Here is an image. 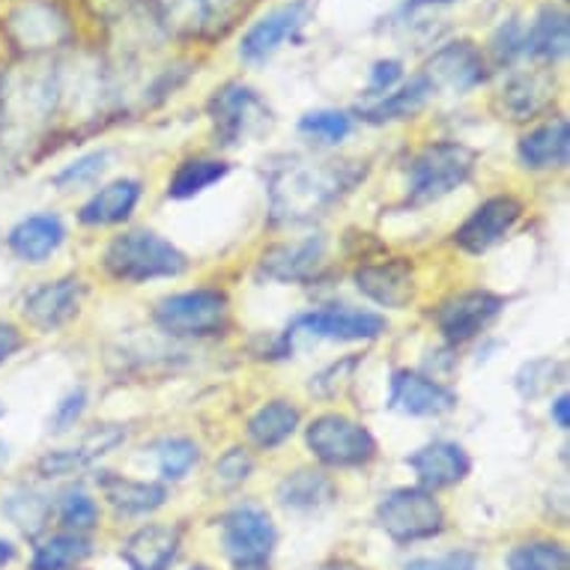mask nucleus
Masks as SVG:
<instances>
[{
	"mask_svg": "<svg viewBox=\"0 0 570 570\" xmlns=\"http://www.w3.org/2000/svg\"><path fill=\"white\" fill-rule=\"evenodd\" d=\"M365 165L355 161H293L269 177L272 225H302L344 200L362 179Z\"/></svg>",
	"mask_w": 570,
	"mask_h": 570,
	"instance_id": "obj_1",
	"label": "nucleus"
},
{
	"mask_svg": "<svg viewBox=\"0 0 570 570\" xmlns=\"http://www.w3.org/2000/svg\"><path fill=\"white\" fill-rule=\"evenodd\" d=\"M105 272L122 284H147L159 278H179L188 269V257L156 230H126L114 236L102 254Z\"/></svg>",
	"mask_w": 570,
	"mask_h": 570,
	"instance_id": "obj_2",
	"label": "nucleus"
},
{
	"mask_svg": "<svg viewBox=\"0 0 570 570\" xmlns=\"http://www.w3.org/2000/svg\"><path fill=\"white\" fill-rule=\"evenodd\" d=\"M478 168V153L460 140H436L419 150L406 165V204L431 206L460 186H466Z\"/></svg>",
	"mask_w": 570,
	"mask_h": 570,
	"instance_id": "obj_3",
	"label": "nucleus"
},
{
	"mask_svg": "<svg viewBox=\"0 0 570 570\" xmlns=\"http://www.w3.org/2000/svg\"><path fill=\"white\" fill-rule=\"evenodd\" d=\"M153 323L170 337L204 341L225 335L230 326V302L222 291H186L165 296L153 311Z\"/></svg>",
	"mask_w": 570,
	"mask_h": 570,
	"instance_id": "obj_4",
	"label": "nucleus"
},
{
	"mask_svg": "<svg viewBox=\"0 0 570 570\" xmlns=\"http://www.w3.org/2000/svg\"><path fill=\"white\" fill-rule=\"evenodd\" d=\"M305 445L323 466L358 469L376 458L374 433L341 412L317 415L305 428Z\"/></svg>",
	"mask_w": 570,
	"mask_h": 570,
	"instance_id": "obj_5",
	"label": "nucleus"
},
{
	"mask_svg": "<svg viewBox=\"0 0 570 570\" xmlns=\"http://www.w3.org/2000/svg\"><path fill=\"white\" fill-rule=\"evenodd\" d=\"M376 523L392 541L412 543L428 541L442 532L445 511L436 495L424 487H397L376 505Z\"/></svg>",
	"mask_w": 570,
	"mask_h": 570,
	"instance_id": "obj_6",
	"label": "nucleus"
},
{
	"mask_svg": "<svg viewBox=\"0 0 570 570\" xmlns=\"http://www.w3.org/2000/svg\"><path fill=\"white\" fill-rule=\"evenodd\" d=\"M222 543L234 570H266L275 550V525L257 505H239L222 520Z\"/></svg>",
	"mask_w": 570,
	"mask_h": 570,
	"instance_id": "obj_7",
	"label": "nucleus"
},
{
	"mask_svg": "<svg viewBox=\"0 0 570 570\" xmlns=\"http://www.w3.org/2000/svg\"><path fill=\"white\" fill-rule=\"evenodd\" d=\"M389 332V320L376 311L362 308H320L299 314L293 320L284 337L296 341L299 335L314 337V341H337V344H350V341H376Z\"/></svg>",
	"mask_w": 570,
	"mask_h": 570,
	"instance_id": "obj_8",
	"label": "nucleus"
},
{
	"mask_svg": "<svg viewBox=\"0 0 570 570\" xmlns=\"http://www.w3.org/2000/svg\"><path fill=\"white\" fill-rule=\"evenodd\" d=\"M209 117L216 126V138L222 147H236L245 138L269 126L272 111L263 102L257 90L245 85H225L213 99H209Z\"/></svg>",
	"mask_w": 570,
	"mask_h": 570,
	"instance_id": "obj_9",
	"label": "nucleus"
},
{
	"mask_svg": "<svg viewBox=\"0 0 570 570\" xmlns=\"http://www.w3.org/2000/svg\"><path fill=\"white\" fill-rule=\"evenodd\" d=\"M385 406L397 415H410V419H440V415L458 410V394L433 376L410 371V367H397L389 380Z\"/></svg>",
	"mask_w": 570,
	"mask_h": 570,
	"instance_id": "obj_10",
	"label": "nucleus"
},
{
	"mask_svg": "<svg viewBox=\"0 0 570 570\" xmlns=\"http://www.w3.org/2000/svg\"><path fill=\"white\" fill-rule=\"evenodd\" d=\"M505 299L493 291H466L436 308V326L449 344H466L502 317Z\"/></svg>",
	"mask_w": 570,
	"mask_h": 570,
	"instance_id": "obj_11",
	"label": "nucleus"
},
{
	"mask_svg": "<svg viewBox=\"0 0 570 570\" xmlns=\"http://www.w3.org/2000/svg\"><path fill=\"white\" fill-rule=\"evenodd\" d=\"M523 218V204L514 195H493L475 206V213L454 230V245L466 254H484L499 245L517 222Z\"/></svg>",
	"mask_w": 570,
	"mask_h": 570,
	"instance_id": "obj_12",
	"label": "nucleus"
},
{
	"mask_svg": "<svg viewBox=\"0 0 570 570\" xmlns=\"http://www.w3.org/2000/svg\"><path fill=\"white\" fill-rule=\"evenodd\" d=\"M433 87V94H469L487 81V60L478 51L475 42L458 39L442 46L436 55L428 60V69L421 72Z\"/></svg>",
	"mask_w": 570,
	"mask_h": 570,
	"instance_id": "obj_13",
	"label": "nucleus"
},
{
	"mask_svg": "<svg viewBox=\"0 0 570 570\" xmlns=\"http://www.w3.org/2000/svg\"><path fill=\"white\" fill-rule=\"evenodd\" d=\"M85 296L87 284L76 275L46 281V284H39L37 291H30L24 296L21 314L39 332H57V328H63L66 323H72L78 317Z\"/></svg>",
	"mask_w": 570,
	"mask_h": 570,
	"instance_id": "obj_14",
	"label": "nucleus"
},
{
	"mask_svg": "<svg viewBox=\"0 0 570 570\" xmlns=\"http://www.w3.org/2000/svg\"><path fill=\"white\" fill-rule=\"evenodd\" d=\"M355 291L376 302L380 308H406L415 299V269L406 257L383 263H365L353 272Z\"/></svg>",
	"mask_w": 570,
	"mask_h": 570,
	"instance_id": "obj_15",
	"label": "nucleus"
},
{
	"mask_svg": "<svg viewBox=\"0 0 570 570\" xmlns=\"http://www.w3.org/2000/svg\"><path fill=\"white\" fill-rule=\"evenodd\" d=\"M305 21H308V3L305 0H293V3L278 7V10L266 12L261 21H254L252 28L245 30L243 42H239V57L245 63L269 60L287 39H293L305 28Z\"/></svg>",
	"mask_w": 570,
	"mask_h": 570,
	"instance_id": "obj_16",
	"label": "nucleus"
},
{
	"mask_svg": "<svg viewBox=\"0 0 570 570\" xmlns=\"http://www.w3.org/2000/svg\"><path fill=\"white\" fill-rule=\"evenodd\" d=\"M326 257V236H305L293 243H278L266 248L261 257V275L278 284H302L317 275Z\"/></svg>",
	"mask_w": 570,
	"mask_h": 570,
	"instance_id": "obj_17",
	"label": "nucleus"
},
{
	"mask_svg": "<svg viewBox=\"0 0 570 570\" xmlns=\"http://www.w3.org/2000/svg\"><path fill=\"white\" fill-rule=\"evenodd\" d=\"M406 466L415 472L419 487L433 493V490L460 484L472 472V460H469L466 449L458 445V442L436 440L412 451L410 458H406Z\"/></svg>",
	"mask_w": 570,
	"mask_h": 570,
	"instance_id": "obj_18",
	"label": "nucleus"
},
{
	"mask_svg": "<svg viewBox=\"0 0 570 570\" xmlns=\"http://www.w3.org/2000/svg\"><path fill=\"white\" fill-rule=\"evenodd\" d=\"M517 156L529 170H559L570 159V126L564 117L541 122L538 129L520 138Z\"/></svg>",
	"mask_w": 570,
	"mask_h": 570,
	"instance_id": "obj_19",
	"label": "nucleus"
},
{
	"mask_svg": "<svg viewBox=\"0 0 570 570\" xmlns=\"http://www.w3.org/2000/svg\"><path fill=\"white\" fill-rule=\"evenodd\" d=\"M66 243L63 222L51 213L21 218L7 234V248L24 263H46Z\"/></svg>",
	"mask_w": 570,
	"mask_h": 570,
	"instance_id": "obj_20",
	"label": "nucleus"
},
{
	"mask_svg": "<svg viewBox=\"0 0 570 570\" xmlns=\"http://www.w3.org/2000/svg\"><path fill=\"white\" fill-rule=\"evenodd\" d=\"M140 183L138 179H114L102 186L81 209H78V222L85 227H111L122 225L131 218L135 206L140 200Z\"/></svg>",
	"mask_w": 570,
	"mask_h": 570,
	"instance_id": "obj_21",
	"label": "nucleus"
},
{
	"mask_svg": "<svg viewBox=\"0 0 570 570\" xmlns=\"http://www.w3.org/2000/svg\"><path fill=\"white\" fill-rule=\"evenodd\" d=\"M179 532L170 525H144L131 534L122 547V561L129 570H168V564L177 559Z\"/></svg>",
	"mask_w": 570,
	"mask_h": 570,
	"instance_id": "obj_22",
	"label": "nucleus"
},
{
	"mask_svg": "<svg viewBox=\"0 0 570 570\" xmlns=\"http://www.w3.org/2000/svg\"><path fill=\"white\" fill-rule=\"evenodd\" d=\"M99 484H102L105 499L111 502L117 511L129 517H140V514H153V511H159L165 502H168V487L159 484V481H135V478H122L114 475V472H105L99 478Z\"/></svg>",
	"mask_w": 570,
	"mask_h": 570,
	"instance_id": "obj_23",
	"label": "nucleus"
},
{
	"mask_svg": "<svg viewBox=\"0 0 570 570\" xmlns=\"http://www.w3.org/2000/svg\"><path fill=\"white\" fill-rule=\"evenodd\" d=\"M570 46V28L568 16L561 10H541L534 16V21L525 28L523 55L532 57L534 63H556L568 55Z\"/></svg>",
	"mask_w": 570,
	"mask_h": 570,
	"instance_id": "obj_24",
	"label": "nucleus"
},
{
	"mask_svg": "<svg viewBox=\"0 0 570 570\" xmlns=\"http://www.w3.org/2000/svg\"><path fill=\"white\" fill-rule=\"evenodd\" d=\"M278 502L291 511H320L337 499L335 481L317 469H296L278 484Z\"/></svg>",
	"mask_w": 570,
	"mask_h": 570,
	"instance_id": "obj_25",
	"label": "nucleus"
},
{
	"mask_svg": "<svg viewBox=\"0 0 570 570\" xmlns=\"http://www.w3.org/2000/svg\"><path fill=\"white\" fill-rule=\"evenodd\" d=\"M433 96L431 81L424 76H415L410 85L394 87L392 94L380 96L376 102L365 105L358 117L365 122H374V126H383V122H394V120H406L412 114H419L428 99Z\"/></svg>",
	"mask_w": 570,
	"mask_h": 570,
	"instance_id": "obj_26",
	"label": "nucleus"
},
{
	"mask_svg": "<svg viewBox=\"0 0 570 570\" xmlns=\"http://www.w3.org/2000/svg\"><path fill=\"white\" fill-rule=\"evenodd\" d=\"M299 410L293 406L291 401H269L263 403L261 410L254 412L252 419H248V440L263 451H272L284 445V442L291 440L296 428H299Z\"/></svg>",
	"mask_w": 570,
	"mask_h": 570,
	"instance_id": "obj_27",
	"label": "nucleus"
},
{
	"mask_svg": "<svg viewBox=\"0 0 570 570\" xmlns=\"http://www.w3.org/2000/svg\"><path fill=\"white\" fill-rule=\"evenodd\" d=\"M552 81L538 72L514 76L502 87V105L511 114V120H529L534 114H541L552 99Z\"/></svg>",
	"mask_w": 570,
	"mask_h": 570,
	"instance_id": "obj_28",
	"label": "nucleus"
},
{
	"mask_svg": "<svg viewBox=\"0 0 570 570\" xmlns=\"http://www.w3.org/2000/svg\"><path fill=\"white\" fill-rule=\"evenodd\" d=\"M227 174H230V165L222 159H186L183 165H177L174 177H170L168 197L188 200V197L204 195L206 188L222 183Z\"/></svg>",
	"mask_w": 570,
	"mask_h": 570,
	"instance_id": "obj_29",
	"label": "nucleus"
},
{
	"mask_svg": "<svg viewBox=\"0 0 570 570\" xmlns=\"http://www.w3.org/2000/svg\"><path fill=\"white\" fill-rule=\"evenodd\" d=\"M94 552V543L87 541L85 534L63 532L48 538L33 550L30 570H72Z\"/></svg>",
	"mask_w": 570,
	"mask_h": 570,
	"instance_id": "obj_30",
	"label": "nucleus"
},
{
	"mask_svg": "<svg viewBox=\"0 0 570 570\" xmlns=\"http://www.w3.org/2000/svg\"><path fill=\"white\" fill-rule=\"evenodd\" d=\"M568 380V365L561 362V358H550V355H543V358H532V362H525L514 376L517 394L523 397V401H538L543 394H550L556 385H561Z\"/></svg>",
	"mask_w": 570,
	"mask_h": 570,
	"instance_id": "obj_31",
	"label": "nucleus"
},
{
	"mask_svg": "<svg viewBox=\"0 0 570 570\" xmlns=\"http://www.w3.org/2000/svg\"><path fill=\"white\" fill-rule=\"evenodd\" d=\"M3 514L10 517L24 534H37L46 529L48 517H51V499L33 493V490H19L3 502Z\"/></svg>",
	"mask_w": 570,
	"mask_h": 570,
	"instance_id": "obj_32",
	"label": "nucleus"
},
{
	"mask_svg": "<svg viewBox=\"0 0 570 570\" xmlns=\"http://www.w3.org/2000/svg\"><path fill=\"white\" fill-rule=\"evenodd\" d=\"M508 570H570V556L561 543L532 541L511 550Z\"/></svg>",
	"mask_w": 570,
	"mask_h": 570,
	"instance_id": "obj_33",
	"label": "nucleus"
},
{
	"mask_svg": "<svg viewBox=\"0 0 570 570\" xmlns=\"http://www.w3.org/2000/svg\"><path fill=\"white\" fill-rule=\"evenodd\" d=\"M350 131H353V117L344 111H332V108L308 111L299 120V135L317 144H328V147L350 138Z\"/></svg>",
	"mask_w": 570,
	"mask_h": 570,
	"instance_id": "obj_34",
	"label": "nucleus"
},
{
	"mask_svg": "<svg viewBox=\"0 0 570 570\" xmlns=\"http://www.w3.org/2000/svg\"><path fill=\"white\" fill-rule=\"evenodd\" d=\"M156 458H159V472L165 481H179L186 478L200 460V449L186 436H168L156 445Z\"/></svg>",
	"mask_w": 570,
	"mask_h": 570,
	"instance_id": "obj_35",
	"label": "nucleus"
},
{
	"mask_svg": "<svg viewBox=\"0 0 570 570\" xmlns=\"http://www.w3.org/2000/svg\"><path fill=\"white\" fill-rule=\"evenodd\" d=\"M165 19L179 30H200L216 19L218 0H161Z\"/></svg>",
	"mask_w": 570,
	"mask_h": 570,
	"instance_id": "obj_36",
	"label": "nucleus"
},
{
	"mask_svg": "<svg viewBox=\"0 0 570 570\" xmlns=\"http://www.w3.org/2000/svg\"><path fill=\"white\" fill-rule=\"evenodd\" d=\"M60 520L69 532L85 534L99 525V505L85 490H69L60 502Z\"/></svg>",
	"mask_w": 570,
	"mask_h": 570,
	"instance_id": "obj_37",
	"label": "nucleus"
},
{
	"mask_svg": "<svg viewBox=\"0 0 570 570\" xmlns=\"http://www.w3.org/2000/svg\"><path fill=\"white\" fill-rule=\"evenodd\" d=\"M105 168H108V150L90 153V156H81V159L72 161V165H66L60 174L51 177V183H55V188H60V191H69V188L87 186V183H94L96 177H102Z\"/></svg>",
	"mask_w": 570,
	"mask_h": 570,
	"instance_id": "obj_38",
	"label": "nucleus"
},
{
	"mask_svg": "<svg viewBox=\"0 0 570 570\" xmlns=\"http://www.w3.org/2000/svg\"><path fill=\"white\" fill-rule=\"evenodd\" d=\"M523 39L525 28L517 19H508L499 24V30L490 39V51H493L495 63L499 66H511L517 57H523Z\"/></svg>",
	"mask_w": 570,
	"mask_h": 570,
	"instance_id": "obj_39",
	"label": "nucleus"
},
{
	"mask_svg": "<svg viewBox=\"0 0 570 570\" xmlns=\"http://www.w3.org/2000/svg\"><path fill=\"white\" fill-rule=\"evenodd\" d=\"M87 410V389H72V392L66 394L63 401L57 403L55 412H51V419H48V431L55 433V436H63L76 428L81 415Z\"/></svg>",
	"mask_w": 570,
	"mask_h": 570,
	"instance_id": "obj_40",
	"label": "nucleus"
},
{
	"mask_svg": "<svg viewBox=\"0 0 570 570\" xmlns=\"http://www.w3.org/2000/svg\"><path fill=\"white\" fill-rule=\"evenodd\" d=\"M254 472V458L245 449H230L225 451L216 463V481L225 490H234L243 481H248V475Z\"/></svg>",
	"mask_w": 570,
	"mask_h": 570,
	"instance_id": "obj_41",
	"label": "nucleus"
},
{
	"mask_svg": "<svg viewBox=\"0 0 570 570\" xmlns=\"http://www.w3.org/2000/svg\"><path fill=\"white\" fill-rule=\"evenodd\" d=\"M355 365H358V358L353 355V358H344V362L326 367L323 374H317L314 380H311V392L323 394V397H335V394L341 392L350 380H353Z\"/></svg>",
	"mask_w": 570,
	"mask_h": 570,
	"instance_id": "obj_42",
	"label": "nucleus"
},
{
	"mask_svg": "<svg viewBox=\"0 0 570 570\" xmlns=\"http://www.w3.org/2000/svg\"><path fill=\"white\" fill-rule=\"evenodd\" d=\"M403 570H478L475 552L458 550L436 556V559H412Z\"/></svg>",
	"mask_w": 570,
	"mask_h": 570,
	"instance_id": "obj_43",
	"label": "nucleus"
},
{
	"mask_svg": "<svg viewBox=\"0 0 570 570\" xmlns=\"http://www.w3.org/2000/svg\"><path fill=\"white\" fill-rule=\"evenodd\" d=\"M403 66L401 60H380L371 69V81H367V96H385L392 94L394 87L401 85Z\"/></svg>",
	"mask_w": 570,
	"mask_h": 570,
	"instance_id": "obj_44",
	"label": "nucleus"
},
{
	"mask_svg": "<svg viewBox=\"0 0 570 570\" xmlns=\"http://www.w3.org/2000/svg\"><path fill=\"white\" fill-rule=\"evenodd\" d=\"M21 346H24V335L19 332V326L0 320V365H7L12 355L19 353Z\"/></svg>",
	"mask_w": 570,
	"mask_h": 570,
	"instance_id": "obj_45",
	"label": "nucleus"
},
{
	"mask_svg": "<svg viewBox=\"0 0 570 570\" xmlns=\"http://www.w3.org/2000/svg\"><path fill=\"white\" fill-rule=\"evenodd\" d=\"M550 415H552V421H556V428H559V431H568L570 428V397L568 394H559V397L552 401Z\"/></svg>",
	"mask_w": 570,
	"mask_h": 570,
	"instance_id": "obj_46",
	"label": "nucleus"
},
{
	"mask_svg": "<svg viewBox=\"0 0 570 570\" xmlns=\"http://www.w3.org/2000/svg\"><path fill=\"white\" fill-rule=\"evenodd\" d=\"M320 570H365V568H362V564H353V561L337 559V561H328V564H323Z\"/></svg>",
	"mask_w": 570,
	"mask_h": 570,
	"instance_id": "obj_47",
	"label": "nucleus"
},
{
	"mask_svg": "<svg viewBox=\"0 0 570 570\" xmlns=\"http://www.w3.org/2000/svg\"><path fill=\"white\" fill-rule=\"evenodd\" d=\"M12 559H16V547H12L10 541H0V568L10 564Z\"/></svg>",
	"mask_w": 570,
	"mask_h": 570,
	"instance_id": "obj_48",
	"label": "nucleus"
},
{
	"mask_svg": "<svg viewBox=\"0 0 570 570\" xmlns=\"http://www.w3.org/2000/svg\"><path fill=\"white\" fill-rule=\"evenodd\" d=\"M10 458H12L10 442H3V440H0V469H3V466H7V463H10Z\"/></svg>",
	"mask_w": 570,
	"mask_h": 570,
	"instance_id": "obj_49",
	"label": "nucleus"
},
{
	"mask_svg": "<svg viewBox=\"0 0 570 570\" xmlns=\"http://www.w3.org/2000/svg\"><path fill=\"white\" fill-rule=\"evenodd\" d=\"M415 7H433V3H458V0H410Z\"/></svg>",
	"mask_w": 570,
	"mask_h": 570,
	"instance_id": "obj_50",
	"label": "nucleus"
},
{
	"mask_svg": "<svg viewBox=\"0 0 570 570\" xmlns=\"http://www.w3.org/2000/svg\"><path fill=\"white\" fill-rule=\"evenodd\" d=\"M3 415H7V406H3V403H0V419H3Z\"/></svg>",
	"mask_w": 570,
	"mask_h": 570,
	"instance_id": "obj_51",
	"label": "nucleus"
},
{
	"mask_svg": "<svg viewBox=\"0 0 570 570\" xmlns=\"http://www.w3.org/2000/svg\"><path fill=\"white\" fill-rule=\"evenodd\" d=\"M191 570H209V568H191Z\"/></svg>",
	"mask_w": 570,
	"mask_h": 570,
	"instance_id": "obj_52",
	"label": "nucleus"
}]
</instances>
